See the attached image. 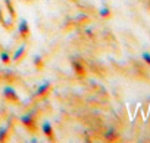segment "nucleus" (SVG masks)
<instances>
[{
  "instance_id": "11",
  "label": "nucleus",
  "mask_w": 150,
  "mask_h": 143,
  "mask_svg": "<svg viewBox=\"0 0 150 143\" xmlns=\"http://www.w3.org/2000/svg\"><path fill=\"white\" fill-rule=\"evenodd\" d=\"M9 134V130H8V125H2L0 127V142H5L6 137Z\"/></svg>"
},
{
  "instance_id": "10",
  "label": "nucleus",
  "mask_w": 150,
  "mask_h": 143,
  "mask_svg": "<svg viewBox=\"0 0 150 143\" xmlns=\"http://www.w3.org/2000/svg\"><path fill=\"white\" fill-rule=\"evenodd\" d=\"M33 63H34V66H37L38 69H41L43 68V58H41V55H35L33 58Z\"/></svg>"
},
{
  "instance_id": "3",
  "label": "nucleus",
  "mask_w": 150,
  "mask_h": 143,
  "mask_svg": "<svg viewBox=\"0 0 150 143\" xmlns=\"http://www.w3.org/2000/svg\"><path fill=\"white\" fill-rule=\"evenodd\" d=\"M18 31H19V34H21L22 37H28V34H30V25H28V21H27L25 18H22V19L19 21Z\"/></svg>"
},
{
  "instance_id": "5",
  "label": "nucleus",
  "mask_w": 150,
  "mask_h": 143,
  "mask_svg": "<svg viewBox=\"0 0 150 143\" xmlns=\"http://www.w3.org/2000/svg\"><path fill=\"white\" fill-rule=\"evenodd\" d=\"M25 50H27V44L25 43H22L16 50H15V53L12 55V62H18L22 56H24V53H25Z\"/></svg>"
},
{
  "instance_id": "9",
  "label": "nucleus",
  "mask_w": 150,
  "mask_h": 143,
  "mask_svg": "<svg viewBox=\"0 0 150 143\" xmlns=\"http://www.w3.org/2000/svg\"><path fill=\"white\" fill-rule=\"evenodd\" d=\"M99 15H100L102 18L108 19V18H110V16H112V11H110L108 6H103V8H100V11H99Z\"/></svg>"
},
{
  "instance_id": "8",
  "label": "nucleus",
  "mask_w": 150,
  "mask_h": 143,
  "mask_svg": "<svg viewBox=\"0 0 150 143\" xmlns=\"http://www.w3.org/2000/svg\"><path fill=\"white\" fill-rule=\"evenodd\" d=\"M0 60H2L5 65H8V63H11V62H12V55H11L9 52H6V50L0 52Z\"/></svg>"
},
{
  "instance_id": "4",
  "label": "nucleus",
  "mask_w": 150,
  "mask_h": 143,
  "mask_svg": "<svg viewBox=\"0 0 150 143\" xmlns=\"http://www.w3.org/2000/svg\"><path fill=\"white\" fill-rule=\"evenodd\" d=\"M41 130H43V133H44V136H46V137H49L50 140H53V139H54L53 127H52V124H50L49 121L43 122V125H41Z\"/></svg>"
},
{
  "instance_id": "15",
  "label": "nucleus",
  "mask_w": 150,
  "mask_h": 143,
  "mask_svg": "<svg viewBox=\"0 0 150 143\" xmlns=\"http://www.w3.org/2000/svg\"><path fill=\"white\" fill-rule=\"evenodd\" d=\"M37 142H38L37 139H31V140H30V143H37Z\"/></svg>"
},
{
  "instance_id": "13",
  "label": "nucleus",
  "mask_w": 150,
  "mask_h": 143,
  "mask_svg": "<svg viewBox=\"0 0 150 143\" xmlns=\"http://www.w3.org/2000/svg\"><path fill=\"white\" fill-rule=\"evenodd\" d=\"M77 19H78V21H84V19H88V15H86V14H80V15H77Z\"/></svg>"
},
{
  "instance_id": "6",
  "label": "nucleus",
  "mask_w": 150,
  "mask_h": 143,
  "mask_svg": "<svg viewBox=\"0 0 150 143\" xmlns=\"http://www.w3.org/2000/svg\"><path fill=\"white\" fill-rule=\"evenodd\" d=\"M118 131H116V128L115 127H109L106 131H105V134H103V137L106 139V140H116L118 139Z\"/></svg>"
},
{
  "instance_id": "7",
  "label": "nucleus",
  "mask_w": 150,
  "mask_h": 143,
  "mask_svg": "<svg viewBox=\"0 0 150 143\" xmlns=\"http://www.w3.org/2000/svg\"><path fill=\"white\" fill-rule=\"evenodd\" d=\"M50 89V81H43L38 87H37V92H35V96H44L47 93V90Z\"/></svg>"
},
{
  "instance_id": "1",
  "label": "nucleus",
  "mask_w": 150,
  "mask_h": 143,
  "mask_svg": "<svg viewBox=\"0 0 150 143\" xmlns=\"http://www.w3.org/2000/svg\"><path fill=\"white\" fill-rule=\"evenodd\" d=\"M19 120H21L22 125H25L27 128L35 130V115H34L33 111H31V112H27V114H24V115H21Z\"/></svg>"
},
{
  "instance_id": "2",
  "label": "nucleus",
  "mask_w": 150,
  "mask_h": 143,
  "mask_svg": "<svg viewBox=\"0 0 150 143\" xmlns=\"http://www.w3.org/2000/svg\"><path fill=\"white\" fill-rule=\"evenodd\" d=\"M3 96H5L8 100H11V102H18V100H19V97H18L15 89H13V87H9V86H6V87L3 89Z\"/></svg>"
},
{
  "instance_id": "14",
  "label": "nucleus",
  "mask_w": 150,
  "mask_h": 143,
  "mask_svg": "<svg viewBox=\"0 0 150 143\" xmlns=\"http://www.w3.org/2000/svg\"><path fill=\"white\" fill-rule=\"evenodd\" d=\"M87 34H88V36H93V33H91V28H88V30H87Z\"/></svg>"
},
{
  "instance_id": "12",
  "label": "nucleus",
  "mask_w": 150,
  "mask_h": 143,
  "mask_svg": "<svg viewBox=\"0 0 150 143\" xmlns=\"http://www.w3.org/2000/svg\"><path fill=\"white\" fill-rule=\"evenodd\" d=\"M141 56H143V60H144L147 65H150V53H149V52H143Z\"/></svg>"
}]
</instances>
